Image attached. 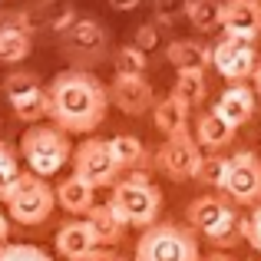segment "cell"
<instances>
[{"mask_svg":"<svg viewBox=\"0 0 261 261\" xmlns=\"http://www.w3.org/2000/svg\"><path fill=\"white\" fill-rule=\"evenodd\" d=\"M17 175H20L17 155H13V149L7 146V142H0V202H4V198H7V192L13 189Z\"/></svg>","mask_w":261,"mask_h":261,"instance_id":"cell-27","label":"cell"},{"mask_svg":"<svg viewBox=\"0 0 261 261\" xmlns=\"http://www.w3.org/2000/svg\"><path fill=\"white\" fill-rule=\"evenodd\" d=\"M86 222L93 225L99 245H116V242L122 238V231L129 228V225L119 218V212H116L109 202H106V205H93V208H89V215H86Z\"/></svg>","mask_w":261,"mask_h":261,"instance_id":"cell-21","label":"cell"},{"mask_svg":"<svg viewBox=\"0 0 261 261\" xmlns=\"http://www.w3.org/2000/svg\"><path fill=\"white\" fill-rule=\"evenodd\" d=\"M73 172L86 178L93 189H102V185H116V175L122 169L109 149V139H86L73 149Z\"/></svg>","mask_w":261,"mask_h":261,"instance_id":"cell-9","label":"cell"},{"mask_svg":"<svg viewBox=\"0 0 261 261\" xmlns=\"http://www.w3.org/2000/svg\"><path fill=\"white\" fill-rule=\"evenodd\" d=\"M235 133H238V129L228 126V122H225L215 109H212V113H205V116H198V122H195V139H198V146L208 149V152L231 146Z\"/></svg>","mask_w":261,"mask_h":261,"instance_id":"cell-17","label":"cell"},{"mask_svg":"<svg viewBox=\"0 0 261 261\" xmlns=\"http://www.w3.org/2000/svg\"><path fill=\"white\" fill-rule=\"evenodd\" d=\"M202 261H231V258H225V255H208V258H202Z\"/></svg>","mask_w":261,"mask_h":261,"instance_id":"cell-37","label":"cell"},{"mask_svg":"<svg viewBox=\"0 0 261 261\" xmlns=\"http://www.w3.org/2000/svg\"><path fill=\"white\" fill-rule=\"evenodd\" d=\"M83 261H122V258L116 255V251L109 248V245H96V248L89 251V255H86Z\"/></svg>","mask_w":261,"mask_h":261,"instance_id":"cell-32","label":"cell"},{"mask_svg":"<svg viewBox=\"0 0 261 261\" xmlns=\"http://www.w3.org/2000/svg\"><path fill=\"white\" fill-rule=\"evenodd\" d=\"M251 80H255V93H258V99H261V63H258V70H255V76H251Z\"/></svg>","mask_w":261,"mask_h":261,"instance_id":"cell-36","label":"cell"},{"mask_svg":"<svg viewBox=\"0 0 261 261\" xmlns=\"http://www.w3.org/2000/svg\"><path fill=\"white\" fill-rule=\"evenodd\" d=\"M242 235L248 238V245L261 255V202L251 208V215H248V222H242Z\"/></svg>","mask_w":261,"mask_h":261,"instance_id":"cell-31","label":"cell"},{"mask_svg":"<svg viewBox=\"0 0 261 261\" xmlns=\"http://www.w3.org/2000/svg\"><path fill=\"white\" fill-rule=\"evenodd\" d=\"M33 89H40V80L33 76V73H27V70H20V73H7V80H4V96L7 99H20V96H27V93H33Z\"/></svg>","mask_w":261,"mask_h":261,"instance_id":"cell-28","label":"cell"},{"mask_svg":"<svg viewBox=\"0 0 261 261\" xmlns=\"http://www.w3.org/2000/svg\"><path fill=\"white\" fill-rule=\"evenodd\" d=\"M185 218H189V228L192 231H202L212 245H222V248H225V245H235V238H238L235 228H242L235 208H231L225 198H218V195H198V198H192Z\"/></svg>","mask_w":261,"mask_h":261,"instance_id":"cell-6","label":"cell"},{"mask_svg":"<svg viewBox=\"0 0 261 261\" xmlns=\"http://www.w3.org/2000/svg\"><path fill=\"white\" fill-rule=\"evenodd\" d=\"M255 106H258V93H255V86H248V83H231L222 96H218L215 113L222 116L228 126H235V129H238V126H245V122L255 116Z\"/></svg>","mask_w":261,"mask_h":261,"instance_id":"cell-13","label":"cell"},{"mask_svg":"<svg viewBox=\"0 0 261 261\" xmlns=\"http://www.w3.org/2000/svg\"><path fill=\"white\" fill-rule=\"evenodd\" d=\"M146 63H149L146 50L136 46V43L116 50V73H136V76H142V73H146Z\"/></svg>","mask_w":261,"mask_h":261,"instance_id":"cell-26","label":"cell"},{"mask_svg":"<svg viewBox=\"0 0 261 261\" xmlns=\"http://www.w3.org/2000/svg\"><path fill=\"white\" fill-rule=\"evenodd\" d=\"M109 205L119 212V218L126 225H133V228H149V225H155V218H159V212H162V192L149 182L146 172H133L129 178H119V182L113 185Z\"/></svg>","mask_w":261,"mask_h":261,"instance_id":"cell-3","label":"cell"},{"mask_svg":"<svg viewBox=\"0 0 261 261\" xmlns=\"http://www.w3.org/2000/svg\"><path fill=\"white\" fill-rule=\"evenodd\" d=\"M136 261H202L195 231L172 222L149 225L136 242Z\"/></svg>","mask_w":261,"mask_h":261,"instance_id":"cell-4","label":"cell"},{"mask_svg":"<svg viewBox=\"0 0 261 261\" xmlns=\"http://www.w3.org/2000/svg\"><path fill=\"white\" fill-rule=\"evenodd\" d=\"M202 146H198L195 136L189 133H175V136H166L159 149H155V169L166 172L169 178L175 182H185V178H195L198 169H202Z\"/></svg>","mask_w":261,"mask_h":261,"instance_id":"cell-7","label":"cell"},{"mask_svg":"<svg viewBox=\"0 0 261 261\" xmlns=\"http://www.w3.org/2000/svg\"><path fill=\"white\" fill-rule=\"evenodd\" d=\"M172 93L178 99H185L189 106H198V102L205 99V93H208V86H205V70H178Z\"/></svg>","mask_w":261,"mask_h":261,"instance_id":"cell-25","label":"cell"},{"mask_svg":"<svg viewBox=\"0 0 261 261\" xmlns=\"http://www.w3.org/2000/svg\"><path fill=\"white\" fill-rule=\"evenodd\" d=\"M70 46L76 53H86V57H99L102 46H106V30H102L96 20H73L70 23Z\"/></svg>","mask_w":261,"mask_h":261,"instance_id":"cell-22","label":"cell"},{"mask_svg":"<svg viewBox=\"0 0 261 261\" xmlns=\"http://www.w3.org/2000/svg\"><path fill=\"white\" fill-rule=\"evenodd\" d=\"M109 109V89L86 70H66L50 83V119L66 133H93Z\"/></svg>","mask_w":261,"mask_h":261,"instance_id":"cell-1","label":"cell"},{"mask_svg":"<svg viewBox=\"0 0 261 261\" xmlns=\"http://www.w3.org/2000/svg\"><path fill=\"white\" fill-rule=\"evenodd\" d=\"M109 102L116 109H122L126 116H142L155 106V93L149 86L146 76H136V73H116L113 86H109Z\"/></svg>","mask_w":261,"mask_h":261,"instance_id":"cell-11","label":"cell"},{"mask_svg":"<svg viewBox=\"0 0 261 261\" xmlns=\"http://www.w3.org/2000/svg\"><path fill=\"white\" fill-rule=\"evenodd\" d=\"M33 43H30V30L20 23H4L0 27V63L13 66V63H23L30 57Z\"/></svg>","mask_w":261,"mask_h":261,"instance_id":"cell-20","label":"cell"},{"mask_svg":"<svg viewBox=\"0 0 261 261\" xmlns=\"http://www.w3.org/2000/svg\"><path fill=\"white\" fill-rule=\"evenodd\" d=\"M4 202L17 225H43L57 208V189H50L46 178L37 172H20Z\"/></svg>","mask_w":261,"mask_h":261,"instance_id":"cell-5","label":"cell"},{"mask_svg":"<svg viewBox=\"0 0 261 261\" xmlns=\"http://www.w3.org/2000/svg\"><path fill=\"white\" fill-rule=\"evenodd\" d=\"M0 261H53V258L37 245H7L0 251Z\"/></svg>","mask_w":261,"mask_h":261,"instance_id":"cell-30","label":"cell"},{"mask_svg":"<svg viewBox=\"0 0 261 261\" xmlns=\"http://www.w3.org/2000/svg\"><path fill=\"white\" fill-rule=\"evenodd\" d=\"M109 149H113V155H116L122 172H146L149 166H155V159H149L146 146H142L136 136H126V133L113 136V139H109Z\"/></svg>","mask_w":261,"mask_h":261,"instance_id":"cell-18","label":"cell"},{"mask_svg":"<svg viewBox=\"0 0 261 261\" xmlns=\"http://www.w3.org/2000/svg\"><path fill=\"white\" fill-rule=\"evenodd\" d=\"M57 205L66 208L70 215H89V208L96 205V189L86 178H80L73 172L70 178H63V182L57 185Z\"/></svg>","mask_w":261,"mask_h":261,"instance_id":"cell-16","label":"cell"},{"mask_svg":"<svg viewBox=\"0 0 261 261\" xmlns=\"http://www.w3.org/2000/svg\"><path fill=\"white\" fill-rule=\"evenodd\" d=\"M13 106V116H17L20 122H43L46 116H50V89H33V93H27V96H20V99H13L10 102Z\"/></svg>","mask_w":261,"mask_h":261,"instance_id":"cell-24","label":"cell"},{"mask_svg":"<svg viewBox=\"0 0 261 261\" xmlns=\"http://www.w3.org/2000/svg\"><path fill=\"white\" fill-rule=\"evenodd\" d=\"M10 245V218L7 215H0V251Z\"/></svg>","mask_w":261,"mask_h":261,"instance_id":"cell-34","label":"cell"},{"mask_svg":"<svg viewBox=\"0 0 261 261\" xmlns=\"http://www.w3.org/2000/svg\"><path fill=\"white\" fill-rule=\"evenodd\" d=\"M222 192L235 205H255L261 202V159L255 152H235L228 155Z\"/></svg>","mask_w":261,"mask_h":261,"instance_id":"cell-8","label":"cell"},{"mask_svg":"<svg viewBox=\"0 0 261 261\" xmlns=\"http://www.w3.org/2000/svg\"><path fill=\"white\" fill-rule=\"evenodd\" d=\"M225 169H228V155H205L202 159V169H198V182L205 185H215V189H222L225 182Z\"/></svg>","mask_w":261,"mask_h":261,"instance_id":"cell-29","label":"cell"},{"mask_svg":"<svg viewBox=\"0 0 261 261\" xmlns=\"http://www.w3.org/2000/svg\"><path fill=\"white\" fill-rule=\"evenodd\" d=\"M96 245H99V238H96L93 225H89L86 218L83 222H66L63 228L57 231V251L66 261H83Z\"/></svg>","mask_w":261,"mask_h":261,"instance_id":"cell-14","label":"cell"},{"mask_svg":"<svg viewBox=\"0 0 261 261\" xmlns=\"http://www.w3.org/2000/svg\"><path fill=\"white\" fill-rule=\"evenodd\" d=\"M212 66L218 70V76H225L228 83H245L255 76L258 70V53L251 40L238 37H222L212 46Z\"/></svg>","mask_w":261,"mask_h":261,"instance_id":"cell-10","label":"cell"},{"mask_svg":"<svg viewBox=\"0 0 261 261\" xmlns=\"http://www.w3.org/2000/svg\"><path fill=\"white\" fill-rule=\"evenodd\" d=\"M222 30L225 37H238V40L255 43L261 33V0H225Z\"/></svg>","mask_w":261,"mask_h":261,"instance_id":"cell-12","label":"cell"},{"mask_svg":"<svg viewBox=\"0 0 261 261\" xmlns=\"http://www.w3.org/2000/svg\"><path fill=\"white\" fill-rule=\"evenodd\" d=\"M222 10H225V0H189L185 20L198 33H212L215 27H222Z\"/></svg>","mask_w":261,"mask_h":261,"instance_id":"cell-23","label":"cell"},{"mask_svg":"<svg viewBox=\"0 0 261 261\" xmlns=\"http://www.w3.org/2000/svg\"><path fill=\"white\" fill-rule=\"evenodd\" d=\"M139 4H142V0H109V7H113V10H119V13H129V10H136Z\"/></svg>","mask_w":261,"mask_h":261,"instance_id":"cell-35","label":"cell"},{"mask_svg":"<svg viewBox=\"0 0 261 261\" xmlns=\"http://www.w3.org/2000/svg\"><path fill=\"white\" fill-rule=\"evenodd\" d=\"M189 102L178 99L175 93H169L166 99H155L152 106V122L162 136H175V133H189Z\"/></svg>","mask_w":261,"mask_h":261,"instance_id":"cell-15","label":"cell"},{"mask_svg":"<svg viewBox=\"0 0 261 261\" xmlns=\"http://www.w3.org/2000/svg\"><path fill=\"white\" fill-rule=\"evenodd\" d=\"M152 43H155V27H142V30L136 33V46H142V50H149Z\"/></svg>","mask_w":261,"mask_h":261,"instance_id":"cell-33","label":"cell"},{"mask_svg":"<svg viewBox=\"0 0 261 261\" xmlns=\"http://www.w3.org/2000/svg\"><path fill=\"white\" fill-rule=\"evenodd\" d=\"M20 152H23L30 172H37L43 178L57 175L66 162H73L70 133L60 129L57 122H53V126H40V122H33V126L23 133V139H20Z\"/></svg>","mask_w":261,"mask_h":261,"instance_id":"cell-2","label":"cell"},{"mask_svg":"<svg viewBox=\"0 0 261 261\" xmlns=\"http://www.w3.org/2000/svg\"><path fill=\"white\" fill-rule=\"evenodd\" d=\"M166 57L175 70H208L212 66V46L198 40H175L166 46Z\"/></svg>","mask_w":261,"mask_h":261,"instance_id":"cell-19","label":"cell"}]
</instances>
